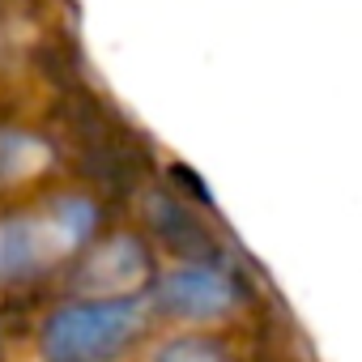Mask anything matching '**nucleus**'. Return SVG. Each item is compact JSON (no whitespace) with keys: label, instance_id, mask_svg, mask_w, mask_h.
Segmentation results:
<instances>
[{"label":"nucleus","instance_id":"obj_1","mask_svg":"<svg viewBox=\"0 0 362 362\" xmlns=\"http://www.w3.org/2000/svg\"><path fill=\"white\" fill-rule=\"evenodd\" d=\"M145 332V307L132 294H103L94 303L60 307L43 328L47 362H115Z\"/></svg>","mask_w":362,"mask_h":362},{"label":"nucleus","instance_id":"obj_2","mask_svg":"<svg viewBox=\"0 0 362 362\" xmlns=\"http://www.w3.org/2000/svg\"><path fill=\"white\" fill-rule=\"evenodd\" d=\"M98 230V205L86 197H56L43 214L0 218V281L35 277L60 252L81 247Z\"/></svg>","mask_w":362,"mask_h":362},{"label":"nucleus","instance_id":"obj_3","mask_svg":"<svg viewBox=\"0 0 362 362\" xmlns=\"http://www.w3.org/2000/svg\"><path fill=\"white\" fill-rule=\"evenodd\" d=\"M239 298V281L218 260H192L158 281V303L175 315H222Z\"/></svg>","mask_w":362,"mask_h":362},{"label":"nucleus","instance_id":"obj_4","mask_svg":"<svg viewBox=\"0 0 362 362\" xmlns=\"http://www.w3.org/2000/svg\"><path fill=\"white\" fill-rule=\"evenodd\" d=\"M145 273H149V256H145L141 239L115 235L81 260L77 286L90 290V294H115V290H132Z\"/></svg>","mask_w":362,"mask_h":362},{"label":"nucleus","instance_id":"obj_5","mask_svg":"<svg viewBox=\"0 0 362 362\" xmlns=\"http://www.w3.org/2000/svg\"><path fill=\"white\" fill-rule=\"evenodd\" d=\"M149 226L184 260H218V239L179 197H153L149 201Z\"/></svg>","mask_w":362,"mask_h":362},{"label":"nucleus","instance_id":"obj_6","mask_svg":"<svg viewBox=\"0 0 362 362\" xmlns=\"http://www.w3.org/2000/svg\"><path fill=\"white\" fill-rule=\"evenodd\" d=\"M158 362H230L226 349L218 341H205V337H184V341H170Z\"/></svg>","mask_w":362,"mask_h":362},{"label":"nucleus","instance_id":"obj_7","mask_svg":"<svg viewBox=\"0 0 362 362\" xmlns=\"http://www.w3.org/2000/svg\"><path fill=\"white\" fill-rule=\"evenodd\" d=\"M39 145L26 132H0V175H22L26 166H35Z\"/></svg>","mask_w":362,"mask_h":362}]
</instances>
